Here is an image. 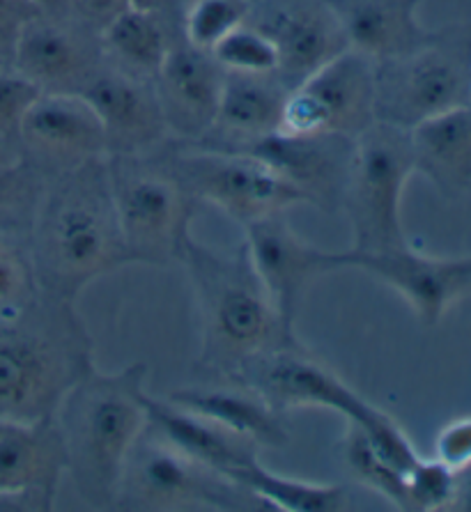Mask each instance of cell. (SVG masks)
Masks as SVG:
<instances>
[{
	"label": "cell",
	"mask_w": 471,
	"mask_h": 512,
	"mask_svg": "<svg viewBox=\"0 0 471 512\" xmlns=\"http://www.w3.org/2000/svg\"><path fill=\"white\" fill-rule=\"evenodd\" d=\"M28 251L40 292L67 304L92 281L131 265L106 157L46 180Z\"/></svg>",
	"instance_id": "obj_1"
},
{
	"label": "cell",
	"mask_w": 471,
	"mask_h": 512,
	"mask_svg": "<svg viewBox=\"0 0 471 512\" xmlns=\"http://www.w3.org/2000/svg\"><path fill=\"white\" fill-rule=\"evenodd\" d=\"M95 366L92 338L76 304L40 292L0 313V416L12 421L56 418L67 391Z\"/></svg>",
	"instance_id": "obj_2"
},
{
	"label": "cell",
	"mask_w": 471,
	"mask_h": 512,
	"mask_svg": "<svg viewBox=\"0 0 471 512\" xmlns=\"http://www.w3.org/2000/svg\"><path fill=\"white\" fill-rule=\"evenodd\" d=\"M145 379V363H131L115 372L92 366L56 411L67 476L92 508H115L122 467L148 425Z\"/></svg>",
	"instance_id": "obj_3"
},
{
	"label": "cell",
	"mask_w": 471,
	"mask_h": 512,
	"mask_svg": "<svg viewBox=\"0 0 471 512\" xmlns=\"http://www.w3.org/2000/svg\"><path fill=\"white\" fill-rule=\"evenodd\" d=\"M180 262L191 278L200 313V368L230 379L251 356L295 343L297 336H288L281 327L246 242L233 251H214L191 237Z\"/></svg>",
	"instance_id": "obj_4"
},
{
	"label": "cell",
	"mask_w": 471,
	"mask_h": 512,
	"mask_svg": "<svg viewBox=\"0 0 471 512\" xmlns=\"http://www.w3.org/2000/svg\"><path fill=\"white\" fill-rule=\"evenodd\" d=\"M106 164L131 265L180 262L200 203L168 168L161 150L111 154Z\"/></svg>",
	"instance_id": "obj_5"
},
{
	"label": "cell",
	"mask_w": 471,
	"mask_h": 512,
	"mask_svg": "<svg viewBox=\"0 0 471 512\" xmlns=\"http://www.w3.org/2000/svg\"><path fill=\"white\" fill-rule=\"evenodd\" d=\"M471 106V23L435 30L409 53L375 62V118L400 129Z\"/></svg>",
	"instance_id": "obj_6"
},
{
	"label": "cell",
	"mask_w": 471,
	"mask_h": 512,
	"mask_svg": "<svg viewBox=\"0 0 471 512\" xmlns=\"http://www.w3.org/2000/svg\"><path fill=\"white\" fill-rule=\"evenodd\" d=\"M414 173L407 129L377 120L354 138L341 200L352 223V251L382 253L409 244L400 205Z\"/></svg>",
	"instance_id": "obj_7"
},
{
	"label": "cell",
	"mask_w": 471,
	"mask_h": 512,
	"mask_svg": "<svg viewBox=\"0 0 471 512\" xmlns=\"http://www.w3.org/2000/svg\"><path fill=\"white\" fill-rule=\"evenodd\" d=\"M118 510H269L256 494L166 444L148 425L122 467Z\"/></svg>",
	"instance_id": "obj_8"
},
{
	"label": "cell",
	"mask_w": 471,
	"mask_h": 512,
	"mask_svg": "<svg viewBox=\"0 0 471 512\" xmlns=\"http://www.w3.org/2000/svg\"><path fill=\"white\" fill-rule=\"evenodd\" d=\"M161 154L198 203L219 207L239 226L306 205L295 186L251 154L203 145Z\"/></svg>",
	"instance_id": "obj_9"
},
{
	"label": "cell",
	"mask_w": 471,
	"mask_h": 512,
	"mask_svg": "<svg viewBox=\"0 0 471 512\" xmlns=\"http://www.w3.org/2000/svg\"><path fill=\"white\" fill-rule=\"evenodd\" d=\"M226 382L256 391L283 416L292 409H329L341 414L347 423L370 428L382 414V409L361 398L299 340L251 356Z\"/></svg>",
	"instance_id": "obj_10"
},
{
	"label": "cell",
	"mask_w": 471,
	"mask_h": 512,
	"mask_svg": "<svg viewBox=\"0 0 471 512\" xmlns=\"http://www.w3.org/2000/svg\"><path fill=\"white\" fill-rule=\"evenodd\" d=\"M375 122V60L345 49L288 90L279 131L357 138Z\"/></svg>",
	"instance_id": "obj_11"
},
{
	"label": "cell",
	"mask_w": 471,
	"mask_h": 512,
	"mask_svg": "<svg viewBox=\"0 0 471 512\" xmlns=\"http://www.w3.org/2000/svg\"><path fill=\"white\" fill-rule=\"evenodd\" d=\"M246 230L251 262L279 313L281 327L295 336V322L308 287L320 276L345 269L343 251H322L301 239L283 214L253 221Z\"/></svg>",
	"instance_id": "obj_12"
},
{
	"label": "cell",
	"mask_w": 471,
	"mask_h": 512,
	"mask_svg": "<svg viewBox=\"0 0 471 512\" xmlns=\"http://www.w3.org/2000/svg\"><path fill=\"white\" fill-rule=\"evenodd\" d=\"M102 62L97 33L72 17L40 12L21 28L10 67L42 92H81Z\"/></svg>",
	"instance_id": "obj_13"
},
{
	"label": "cell",
	"mask_w": 471,
	"mask_h": 512,
	"mask_svg": "<svg viewBox=\"0 0 471 512\" xmlns=\"http://www.w3.org/2000/svg\"><path fill=\"white\" fill-rule=\"evenodd\" d=\"M19 145L46 180L106 157L102 120L79 92H42L23 115Z\"/></svg>",
	"instance_id": "obj_14"
},
{
	"label": "cell",
	"mask_w": 471,
	"mask_h": 512,
	"mask_svg": "<svg viewBox=\"0 0 471 512\" xmlns=\"http://www.w3.org/2000/svg\"><path fill=\"white\" fill-rule=\"evenodd\" d=\"M345 269H361L393 287L423 327H437L455 301L471 292V255L467 258H430L412 246L382 253L343 251Z\"/></svg>",
	"instance_id": "obj_15"
},
{
	"label": "cell",
	"mask_w": 471,
	"mask_h": 512,
	"mask_svg": "<svg viewBox=\"0 0 471 512\" xmlns=\"http://www.w3.org/2000/svg\"><path fill=\"white\" fill-rule=\"evenodd\" d=\"M352 147L354 138L338 134L274 131V134L262 136L235 152L260 159L274 173H279L285 182L295 186L306 198V205L331 214L341 209Z\"/></svg>",
	"instance_id": "obj_16"
},
{
	"label": "cell",
	"mask_w": 471,
	"mask_h": 512,
	"mask_svg": "<svg viewBox=\"0 0 471 512\" xmlns=\"http://www.w3.org/2000/svg\"><path fill=\"white\" fill-rule=\"evenodd\" d=\"M79 95L88 99L102 120L106 157L154 152L171 134L154 81L122 72L106 60L83 85Z\"/></svg>",
	"instance_id": "obj_17"
},
{
	"label": "cell",
	"mask_w": 471,
	"mask_h": 512,
	"mask_svg": "<svg viewBox=\"0 0 471 512\" xmlns=\"http://www.w3.org/2000/svg\"><path fill=\"white\" fill-rule=\"evenodd\" d=\"M226 69L187 40L173 42L171 51L154 76L161 111L168 131L189 143H198L214 127Z\"/></svg>",
	"instance_id": "obj_18"
},
{
	"label": "cell",
	"mask_w": 471,
	"mask_h": 512,
	"mask_svg": "<svg viewBox=\"0 0 471 512\" xmlns=\"http://www.w3.org/2000/svg\"><path fill=\"white\" fill-rule=\"evenodd\" d=\"M269 35L279 49V72L276 76L295 88L315 69L327 65L331 58L347 49V40L341 26L329 7L322 3H288L267 10L253 23Z\"/></svg>",
	"instance_id": "obj_19"
},
{
	"label": "cell",
	"mask_w": 471,
	"mask_h": 512,
	"mask_svg": "<svg viewBox=\"0 0 471 512\" xmlns=\"http://www.w3.org/2000/svg\"><path fill=\"white\" fill-rule=\"evenodd\" d=\"M288 90L276 74L226 72L214 127L196 145L235 152L274 134L281 129Z\"/></svg>",
	"instance_id": "obj_20"
},
{
	"label": "cell",
	"mask_w": 471,
	"mask_h": 512,
	"mask_svg": "<svg viewBox=\"0 0 471 512\" xmlns=\"http://www.w3.org/2000/svg\"><path fill=\"white\" fill-rule=\"evenodd\" d=\"M148 428L166 444L233 480L237 471L260 462V448L253 441L221 428L210 418L173 405L171 400L145 398Z\"/></svg>",
	"instance_id": "obj_21"
},
{
	"label": "cell",
	"mask_w": 471,
	"mask_h": 512,
	"mask_svg": "<svg viewBox=\"0 0 471 512\" xmlns=\"http://www.w3.org/2000/svg\"><path fill=\"white\" fill-rule=\"evenodd\" d=\"M341 26L347 49L370 60L409 53L428 42L435 30L416 19L421 0H322Z\"/></svg>",
	"instance_id": "obj_22"
},
{
	"label": "cell",
	"mask_w": 471,
	"mask_h": 512,
	"mask_svg": "<svg viewBox=\"0 0 471 512\" xmlns=\"http://www.w3.org/2000/svg\"><path fill=\"white\" fill-rule=\"evenodd\" d=\"M67 476V455L56 418L12 421L0 416V492L46 490L58 494Z\"/></svg>",
	"instance_id": "obj_23"
},
{
	"label": "cell",
	"mask_w": 471,
	"mask_h": 512,
	"mask_svg": "<svg viewBox=\"0 0 471 512\" xmlns=\"http://www.w3.org/2000/svg\"><path fill=\"white\" fill-rule=\"evenodd\" d=\"M166 400L253 441L260 451L262 448L279 451L290 444L283 414L269 407L256 391L237 382L223 386H184L173 391Z\"/></svg>",
	"instance_id": "obj_24"
},
{
	"label": "cell",
	"mask_w": 471,
	"mask_h": 512,
	"mask_svg": "<svg viewBox=\"0 0 471 512\" xmlns=\"http://www.w3.org/2000/svg\"><path fill=\"white\" fill-rule=\"evenodd\" d=\"M407 131L416 173L446 198L471 191V106L432 115Z\"/></svg>",
	"instance_id": "obj_25"
},
{
	"label": "cell",
	"mask_w": 471,
	"mask_h": 512,
	"mask_svg": "<svg viewBox=\"0 0 471 512\" xmlns=\"http://www.w3.org/2000/svg\"><path fill=\"white\" fill-rule=\"evenodd\" d=\"M168 23L171 19L154 12L127 7L99 33L104 60L122 72L154 81L175 42Z\"/></svg>",
	"instance_id": "obj_26"
},
{
	"label": "cell",
	"mask_w": 471,
	"mask_h": 512,
	"mask_svg": "<svg viewBox=\"0 0 471 512\" xmlns=\"http://www.w3.org/2000/svg\"><path fill=\"white\" fill-rule=\"evenodd\" d=\"M233 480L256 494L269 510L343 512L352 508V494L345 485H322L299 478H285L262 467V462L237 471Z\"/></svg>",
	"instance_id": "obj_27"
},
{
	"label": "cell",
	"mask_w": 471,
	"mask_h": 512,
	"mask_svg": "<svg viewBox=\"0 0 471 512\" xmlns=\"http://www.w3.org/2000/svg\"><path fill=\"white\" fill-rule=\"evenodd\" d=\"M343 460L352 476L368 485L370 490L382 494L386 501L393 503L398 510H407V492H405V473L393 469L368 444L364 430L359 425L347 423V432L343 439Z\"/></svg>",
	"instance_id": "obj_28"
},
{
	"label": "cell",
	"mask_w": 471,
	"mask_h": 512,
	"mask_svg": "<svg viewBox=\"0 0 471 512\" xmlns=\"http://www.w3.org/2000/svg\"><path fill=\"white\" fill-rule=\"evenodd\" d=\"M249 17V0H196L182 19V40L200 51H212Z\"/></svg>",
	"instance_id": "obj_29"
},
{
	"label": "cell",
	"mask_w": 471,
	"mask_h": 512,
	"mask_svg": "<svg viewBox=\"0 0 471 512\" xmlns=\"http://www.w3.org/2000/svg\"><path fill=\"white\" fill-rule=\"evenodd\" d=\"M210 53L226 72L276 74L281 65L279 49L272 37L249 23H242L233 33L223 37Z\"/></svg>",
	"instance_id": "obj_30"
},
{
	"label": "cell",
	"mask_w": 471,
	"mask_h": 512,
	"mask_svg": "<svg viewBox=\"0 0 471 512\" xmlns=\"http://www.w3.org/2000/svg\"><path fill=\"white\" fill-rule=\"evenodd\" d=\"M40 294L30 251L0 230V313H12Z\"/></svg>",
	"instance_id": "obj_31"
},
{
	"label": "cell",
	"mask_w": 471,
	"mask_h": 512,
	"mask_svg": "<svg viewBox=\"0 0 471 512\" xmlns=\"http://www.w3.org/2000/svg\"><path fill=\"white\" fill-rule=\"evenodd\" d=\"M407 510L428 512V510H449L455 492V471L444 462L423 460L414 464L405 476Z\"/></svg>",
	"instance_id": "obj_32"
},
{
	"label": "cell",
	"mask_w": 471,
	"mask_h": 512,
	"mask_svg": "<svg viewBox=\"0 0 471 512\" xmlns=\"http://www.w3.org/2000/svg\"><path fill=\"white\" fill-rule=\"evenodd\" d=\"M42 95L33 81L23 79L14 69H0V136L19 141L23 115Z\"/></svg>",
	"instance_id": "obj_33"
},
{
	"label": "cell",
	"mask_w": 471,
	"mask_h": 512,
	"mask_svg": "<svg viewBox=\"0 0 471 512\" xmlns=\"http://www.w3.org/2000/svg\"><path fill=\"white\" fill-rule=\"evenodd\" d=\"M435 457L453 471L471 464V418H458L439 430Z\"/></svg>",
	"instance_id": "obj_34"
},
{
	"label": "cell",
	"mask_w": 471,
	"mask_h": 512,
	"mask_svg": "<svg viewBox=\"0 0 471 512\" xmlns=\"http://www.w3.org/2000/svg\"><path fill=\"white\" fill-rule=\"evenodd\" d=\"M40 14V10L30 0H0V58L7 65L12 60L14 42L26 23Z\"/></svg>",
	"instance_id": "obj_35"
},
{
	"label": "cell",
	"mask_w": 471,
	"mask_h": 512,
	"mask_svg": "<svg viewBox=\"0 0 471 512\" xmlns=\"http://www.w3.org/2000/svg\"><path fill=\"white\" fill-rule=\"evenodd\" d=\"M127 7V0H67L69 17L97 35Z\"/></svg>",
	"instance_id": "obj_36"
},
{
	"label": "cell",
	"mask_w": 471,
	"mask_h": 512,
	"mask_svg": "<svg viewBox=\"0 0 471 512\" xmlns=\"http://www.w3.org/2000/svg\"><path fill=\"white\" fill-rule=\"evenodd\" d=\"M56 494L46 490H7L0 492V512H46L53 510Z\"/></svg>",
	"instance_id": "obj_37"
},
{
	"label": "cell",
	"mask_w": 471,
	"mask_h": 512,
	"mask_svg": "<svg viewBox=\"0 0 471 512\" xmlns=\"http://www.w3.org/2000/svg\"><path fill=\"white\" fill-rule=\"evenodd\" d=\"M449 510L471 512V464L455 471V492Z\"/></svg>",
	"instance_id": "obj_38"
},
{
	"label": "cell",
	"mask_w": 471,
	"mask_h": 512,
	"mask_svg": "<svg viewBox=\"0 0 471 512\" xmlns=\"http://www.w3.org/2000/svg\"><path fill=\"white\" fill-rule=\"evenodd\" d=\"M129 7H136V10L143 12H154L159 17L171 19L177 14V7H180V0H127Z\"/></svg>",
	"instance_id": "obj_39"
},
{
	"label": "cell",
	"mask_w": 471,
	"mask_h": 512,
	"mask_svg": "<svg viewBox=\"0 0 471 512\" xmlns=\"http://www.w3.org/2000/svg\"><path fill=\"white\" fill-rule=\"evenodd\" d=\"M19 164H23V152L19 150V141L0 136V173H7V170L17 168Z\"/></svg>",
	"instance_id": "obj_40"
},
{
	"label": "cell",
	"mask_w": 471,
	"mask_h": 512,
	"mask_svg": "<svg viewBox=\"0 0 471 512\" xmlns=\"http://www.w3.org/2000/svg\"><path fill=\"white\" fill-rule=\"evenodd\" d=\"M30 3L44 14H53V17H69L67 0H30Z\"/></svg>",
	"instance_id": "obj_41"
},
{
	"label": "cell",
	"mask_w": 471,
	"mask_h": 512,
	"mask_svg": "<svg viewBox=\"0 0 471 512\" xmlns=\"http://www.w3.org/2000/svg\"><path fill=\"white\" fill-rule=\"evenodd\" d=\"M7 67V62L3 60V58H0V69H5Z\"/></svg>",
	"instance_id": "obj_42"
}]
</instances>
